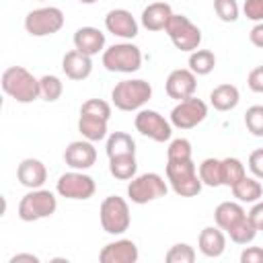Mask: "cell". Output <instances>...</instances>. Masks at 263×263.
Here are the masks:
<instances>
[{"label": "cell", "mask_w": 263, "mask_h": 263, "mask_svg": "<svg viewBox=\"0 0 263 263\" xmlns=\"http://www.w3.org/2000/svg\"><path fill=\"white\" fill-rule=\"evenodd\" d=\"M249 39H251V43L255 47H261L263 49V21L261 23H255V27L249 33Z\"/></svg>", "instance_id": "43"}, {"label": "cell", "mask_w": 263, "mask_h": 263, "mask_svg": "<svg viewBox=\"0 0 263 263\" xmlns=\"http://www.w3.org/2000/svg\"><path fill=\"white\" fill-rule=\"evenodd\" d=\"M257 232H259V230L253 226V222H251L249 216H247V218H242L238 224H234V226L228 230V236H230V240L236 242V245H251V242L255 240Z\"/></svg>", "instance_id": "31"}, {"label": "cell", "mask_w": 263, "mask_h": 263, "mask_svg": "<svg viewBox=\"0 0 263 263\" xmlns=\"http://www.w3.org/2000/svg\"><path fill=\"white\" fill-rule=\"evenodd\" d=\"M107 123H109V119H103V117H97V115H90V113H80L78 132L82 134L84 140L99 142V140L107 138Z\"/></svg>", "instance_id": "24"}, {"label": "cell", "mask_w": 263, "mask_h": 263, "mask_svg": "<svg viewBox=\"0 0 263 263\" xmlns=\"http://www.w3.org/2000/svg\"><path fill=\"white\" fill-rule=\"evenodd\" d=\"M8 263H39V257L33 253H16L10 257Z\"/></svg>", "instance_id": "44"}, {"label": "cell", "mask_w": 263, "mask_h": 263, "mask_svg": "<svg viewBox=\"0 0 263 263\" xmlns=\"http://www.w3.org/2000/svg\"><path fill=\"white\" fill-rule=\"evenodd\" d=\"M164 88H166V95L175 101L189 99L197 90V76L189 68H177L166 76Z\"/></svg>", "instance_id": "13"}, {"label": "cell", "mask_w": 263, "mask_h": 263, "mask_svg": "<svg viewBox=\"0 0 263 263\" xmlns=\"http://www.w3.org/2000/svg\"><path fill=\"white\" fill-rule=\"evenodd\" d=\"M134 125L142 136H146L154 142H168L173 136L171 119H164L154 109H140L136 119H134Z\"/></svg>", "instance_id": "12"}, {"label": "cell", "mask_w": 263, "mask_h": 263, "mask_svg": "<svg viewBox=\"0 0 263 263\" xmlns=\"http://www.w3.org/2000/svg\"><path fill=\"white\" fill-rule=\"evenodd\" d=\"M107 156H121V154H136V142L129 134L125 132H113L107 136V144H105Z\"/></svg>", "instance_id": "27"}, {"label": "cell", "mask_w": 263, "mask_h": 263, "mask_svg": "<svg viewBox=\"0 0 263 263\" xmlns=\"http://www.w3.org/2000/svg\"><path fill=\"white\" fill-rule=\"evenodd\" d=\"M216 68V55L210 49H195L189 53V70L195 76H208Z\"/></svg>", "instance_id": "28"}, {"label": "cell", "mask_w": 263, "mask_h": 263, "mask_svg": "<svg viewBox=\"0 0 263 263\" xmlns=\"http://www.w3.org/2000/svg\"><path fill=\"white\" fill-rule=\"evenodd\" d=\"M197 247H199V253L210 257V259L220 257L226 251V236H224L222 228L220 226H205L199 232Z\"/></svg>", "instance_id": "20"}, {"label": "cell", "mask_w": 263, "mask_h": 263, "mask_svg": "<svg viewBox=\"0 0 263 263\" xmlns=\"http://www.w3.org/2000/svg\"><path fill=\"white\" fill-rule=\"evenodd\" d=\"M247 216H249V220L253 222V226H255L257 230H263V199L255 201L253 208H251V212H249Z\"/></svg>", "instance_id": "42"}, {"label": "cell", "mask_w": 263, "mask_h": 263, "mask_svg": "<svg viewBox=\"0 0 263 263\" xmlns=\"http://www.w3.org/2000/svg\"><path fill=\"white\" fill-rule=\"evenodd\" d=\"M247 177V168L242 164V160L234 158V156H228V158H222V185L226 187H234L240 179Z\"/></svg>", "instance_id": "30"}, {"label": "cell", "mask_w": 263, "mask_h": 263, "mask_svg": "<svg viewBox=\"0 0 263 263\" xmlns=\"http://www.w3.org/2000/svg\"><path fill=\"white\" fill-rule=\"evenodd\" d=\"M249 171L253 173V177L263 181V148H257L249 154Z\"/></svg>", "instance_id": "39"}, {"label": "cell", "mask_w": 263, "mask_h": 263, "mask_svg": "<svg viewBox=\"0 0 263 263\" xmlns=\"http://www.w3.org/2000/svg\"><path fill=\"white\" fill-rule=\"evenodd\" d=\"M58 210V199L51 191L47 189H31L29 193L23 195V199L18 201V218L23 222H37L43 218L53 216Z\"/></svg>", "instance_id": "4"}, {"label": "cell", "mask_w": 263, "mask_h": 263, "mask_svg": "<svg viewBox=\"0 0 263 263\" xmlns=\"http://www.w3.org/2000/svg\"><path fill=\"white\" fill-rule=\"evenodd\" d=\"M64 160L74 171H86L97 162V150L90 140H76L66 146Z\"/></svg>", "instance_id": "14"}, {"label": "cell", "mask_w": 263, "mask_h": 263, "mask_svg": "<svg viewBox=\"0 0 263 263\" xmlns=\"http://www.w3.org/2000/svg\"><path fill=\"white\" fill-rule=\"evenodd\" d=\"M150 99H152V86L142 78L121 80L111 90V101L119 111H140Z\"/></svg>", "instance_id": "3"}, {"label": "cell", "mask_w": 263, "mask_h": 263, "mask_svg": "<svg viewBox=\"0 0 263 263\" xmlns=\"http://www.w3.org/2000/svg\"><path fill=\"white\" fill-rule=\"evenodd\" d=\"M80 4H95V2H99V0H78Z\"/></svg>", "instance_id": "45"}, {"label": "cell", "mask_w": 263, "mask_h": 263, "mask_svg": "<svg viewBox=\"0 0 263 263\" xmlns=\"http://www.w3.org/2000/svg\"><path fill=\"white\" fill-rule=\"evenodd\" d=\"M247 86L253 90V92H259L263 95V66H257L249 72L247 76Z\"/></svg>", "instance_id": "40"}, {"label": "cell", "mask_w": 263, "mask_h": 263, "mask_svg": "<svg viewBox=\"0 0 263 263\" xmlns=\"http://www.w3.org/2000/svg\"><path fill=\"white\" fill-rule=\"evenodd\" d=\"M74 49L86 53V55H97L101 51H105V33L99 31L97 27H80L76 29L74 37Z\"/></svg>", "instance_id": "19"}, {"label": "cell", "mask_w": 263, "mask_h": 263, "mask_svg": "<svg viewBox=\"0 0 263 263\" xmlns=\"http://www.w3.org/2000/svg\"><path fill=\"white\" fill-rule=\"evenodd\" d=\"M109 173L119 181H132L138 173L136 154H121V156L109 158Z\"/></svg>", "instance_id": "26"}, {"label": "cell", "mask_w": 263, "mask_h": 263, "mask_svg": "<svg viewBox=\"0 0 263 263\" xmlns=\"http://www.w3.org/2000/svg\"><path fill=\"white\" fill-rule=\"evenodd\" d=\"M199 179L208 187H220L222 185V160L218 158H203L199 168Z\"/></svg>", "instance_id": "29"}, {"label": "cell", "mask_w": 263, "mask_h": 263, "mask_svg": "<svg viewBox=\"0 0 263 263\" xmlns=\"http://www.w3.org/2000/svg\"><path fill=\"white\" fill-rule=\"evenodd\" d=\"M208 117V105L195 95L179 101L171 111V123L177 129H193Z\"/></svg>", "instance_id": "11"}, {"label": "cell", "mask_w": 263, "mask_h": 263, "mask_svg": "<svg viewBox=\"0 0 263 263\" xmlns=\"http://www.w3.org/2000/svg\"><path fill=\"white\" fill-rule=\"evenodd\" d=\"M64 12L58 6H41L25 16V31L31 37H49L64 27Z\"/></svg>", "instance_id": "9"}, {"label": "cell", "mask_w": 263, "mask_h": 263, "mask_svg": "<svg viewBox=\"0 0 263 263\" xmlns=\"http://www.w3.org/2000/svg\"><path fill=\"white\" fill-rule=\"evenodd\" d=\"M242 12H245V16L249 21L261 23L263 21V0H245Z\"/></svg>", "instance_id": "38"}, {"label": "cell", "mask_w": 263, "mask_h": 263, "mask_svg": "<svg viewBox=\"0 0 263 263\" xmlns=\"http://www.w3.org/2000/svg\"><path fill=\"white\" fill-rule=\"evenodd\" d=\"M230 189H232V195L236 197V201H240V203H255L263 197V185L257 177H245Z\"/></svg>", "instance_id": "25"}, {"label": "cell", "mask_w": 263, "mask_h": 263, "mask_svg": "<svg viewBox=\"0 0 263 263\" xmlns=\"http://www.w3.org/2000/svg\"><path fill=\"white\" fill-rule=\"evenodd\" d=\"M245 125L255 138H263V105H253L245 111Z\"/></svg>", "instance_id": "35"}, {"label": "cell", "mask_w": 263, "mask_h": 263, "mask_svg": "<svg viewBox=\"0 0 263 263\" xmlns=\"http://www.w3.org/2000/svg\"><path fill=\"white\" fill-rule=\"evenodd\" d=\"M16 179L27 189H39L47 179V168L39 158H23L16 166Z\"/></svg>", "instance_id": "17"}, {"label": "cell", "mask_w": 263, "mask_h": 263, "mask_svg": "<svg viewBox=\"0 0 263 263\" xmlns=\"http://www.w3.org/2000/svg\"><path fill=\"white\" fill-rule=\"evenodd\" d=\"M138 257H140L138 247L129 238H119L115 242H109L99 253L101 263H136Z\"/></svg>", "instance_id": "16"}, {"label": "cell", "mask_w": 263, "mask_h": 263, "mask_svg": "<svg viewBox=\"0 0 263 263\" xmlns=\"http://www.w3.org/2000/svg\"><path fill=\"white\" fill-rule=\"evenodd\" d=\"M2 90L14 99L16 103H33L37 99H41V90H39V78H35L27 68L23 66H8L2 72L0 78Z\"/></svg>", "instance_id": "1"}, {"label": "cell", "mask_w": 263, "mask_h": 263, "mask_svg": "<svg viewBox=\"0 0 263 263\" xmlns=\"http://www.w3.org/2000/svg\"><path fill=\"white\" fill-rule=\"evenodd\" d=\"M99 220L107 234H123L132 224L129 205L119 195H109L101 201L99 208Z\"/></svg>", "instance_id": "5"}, {"label": "cell", "mask_w": 263, "mask_h": 263, "mask_svg": "<svg viewBox=\"0 0 263 263\" xmlns=\"http://www.w3.org/2000/svg\"><path fill=\"white\" fill-rule=\"evenodd\" d=\"M164 33L168 35V39L173 41V45L179 49V51H195L199 49V43H201V31L195 23H191L189 16L185 14H177L173 12Z\"/></svg>", "instance_id": "7"}, {"label": "cell", "mask_w": 263, "mask_h": 263, "mask_svg": "<svg viewBox=\"0 0 263 263\" xmlns=\"http://www.w3.org/2000/svg\"><path fill=\"white\" fill-rule=\"evenodd\" d=\"M62 70L70 80H86L92 72V58L78 49H70L62 58Z\"/></svg>", "instance_id": "18"}, {"label": "cell", "mask_w": 263, "mask_h": 263, "mask_svg": "<svg viewBox=\"0 0 263 263\" xmlns=\"http://www.w3.org/2000/svg\"><path fill=\"white\" fill-rule=\"evenodd\" d=\"M105 29L121 39H134L138 35V21L125 8H113L105 16Z\"/></svg>", "instance_id": "15"}, {"label": "cell", "mask_w": 263, "mask_h": 263, "mask_svg": "<svg viewBox=\"0 0 263 263\" xmlns=\"http://www.w3.org/2000/svg\"><path fill=\"white\" fill-rule=\"evenodd\" d=\"M164 261L166 263H193L195 261V249L187 242H177L166 251Z\"/></svg>", "instance_id": "33"}, {"label": "cell", "mask_w": 263, "mask_h": 263, "mask_svg": "<svg viewBox=\"0 0 263 263\" xmlns=\"http://www.w3.org/2000/svg\"><path fill=\"white\" fill-rule=\"evenodd\" d=\"M103 66L109 72H119V74H132L138 72L142 66V51L134 43H113L103 51Z\"/></svg>", "instance_id": "6"}, {"label": "cell", "mask_w": 263, "mask_h": 263, "mask_svg": "<svg viewBox=\"0 0 263 263\" xmlns=\"http://www.w3.org/2000/svg\"><path fill=\"white\" fill-rule=\"evenodd\" d=\"M242 218H247V212L240 201H222L214 210V222L222 230H230L234 224H238Z\"/></svg>", "instance_id": "22"}, {"label": "cell", "mask_w": 263, "mask_h": 263, "mask_svg": "<svg viewBox=\"0 0 263 263\" xmlns=\"http://www.w3.org/2000/svg\"><path fill=\"white\" fill-rule=\"evenodd\" d=\"M191 154H193V148L187 138H175L166 148V160H189Z\"/></svg>", "instance_id": "34"}, {"label": "cell", "mask_w": 263, "mask_h": 263, "mask_svg": "<svg viewBox=\"0 0 263 263\" xmlns=\"http://www.w3.org/2000/svg\"><path fill=\"white\" fill-rule=\"evenodd\" d=\"M39 90H41V99H43V101L53 103V101H58V99L62 97L64 84H62V80H60L58 76L45 74V76L39 78Z\"/></svg>", "instance_id": "32"}, {"label": "cell", "mask_w": 263, "mask_h": 263, "mask_svg": "<svg viewBox=\"0 0 263 263\" xmlns=\"http://www.w3.org/2000/svg\"><path fill=\"white\" fill-rule=\"evenodd\" d=\"M240 101V92L234 84L230 82H224V84H218L212 92H210V105L216 109V111H232Z\"/></svg>", "instance_id": "23"}, {"label": "cell", "mask_w": 263, "mask_h": 263, "mask_svg": "<svg viewBox=\"0 0 263 263\" xmlns=\"http://www.w3.org/2000/svg\"><path fill=\"white\" fill-rule=\"evenodd\" d=\"M166 191H168V185L158 173L136 175L127 185V197L132 203H138V205L160 199L166 195Z\"/></svg>", "instance_id": "8"}, {"label": "cell", "mask_w": 263, "mask_h": 263, "mask_svg": "<svg viewBox=\"0 0 263 263\" xmlns=\"http://www.w3.org/2000/svg\"><path fill=\"white\" fill-rule=\"evenodd\" d=\"M173 16V8L166 2H152L142 10V25L148 31H164Z\"/></svg>", "instance_id": "21"}, {"label": "cell", "mask_w": 263, "mask_h": 263, "mask_svg": "<svg viewBox=\"0 0 263 263\" xmlns=\"http://www.w3.org/2000/svg\"><path fill=\"white\" fill-rule=\"evenodd\" d=\"M55 191L58 195L66 197V199H76V201H84V199H90L97 191V185H95V179L82 171H70V173H64L60 175L58 183H55Z\"/></svg>", "instance_id": "10"}, {"label": "cell", "mask_w": 263, "mask_h": 263, "mask_svg": "<svg viewBox=\"0 0 263 263\" xmlns=\"http://www.w3.org/2000/svg\"><path fill=\"white\" fill-rule=\"evenodd\" d=\"M240 263H263V247H247L240 253Z\"/></svg>", "instance_id": "41"}, {"label": "cell", "mask_w": 263, "mask_h": 263, "mask_svg": "<svg viewBox=\"0 0 263 263\" xmlns=\"http://www.w3.org/2000/svg\"><path fill=\"white\" fill-rule=\"evenodd\" d=\"M39 2H43V0H39Z\"/></svg>", "instance_id": "46"}, {"label": "cell", "mask_w": 263, "mask_h": 263, "mask_svg": "<svg viewBox=\"0 0 263 263\" xmlns=\"http://www.w3.org/2000/svg\"><path fill=\"white\" fill-rule=\"evenodd\" d=\"M80 113H90V115L109 119L111 117V105L107 101H103V99H88V101L82 103Z\"/></svg>", "instance_id": "37"}, {"label": "cell", "mask_w": 263, "mask_h": 263, "mask_svg": "<svg viewBox=\"0 0 263 263\" xmlns=\"http://www.w3.org/2000/svg\"><path fill=\"white\" fill-rule=\"evenodd\" d=\"M166 181L171 183V189L181 197H195L203 187L193 158L166 160Z\"/></svg>", "instance_id": "2"}, {"label": "cell", "mask_w": 263, "mask_h": 263, "mask_svg": "<svg viewBox=\"0 0 263 263\" xmlns=\"http://www.w3.org/2000/svg\"><path fill=\"white\" fill-rule=\"evenodd\" d=\"M214 12L222 23H234L240 14L236 0H214Z\"/></svg>", "instance_id": "36"}]
</instances>
